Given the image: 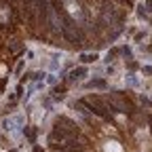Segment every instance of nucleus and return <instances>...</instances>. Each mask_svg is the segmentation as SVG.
Returning <instances> with one entry per match:
<instances>
[{"label": "nucleus", "mask_w": 152, "mask_h": 152, "mask_svg": "<svg viewBox=\"0 0 152 152\" xmlns=\"http://www.w3.org/2000/svg\"><path fill=\"white\" fill-rule=\"evenodd\" d=\"M104 150H106V152H123V146H121L118 142H108V144L104 146Z\"/></svg>", "instance_id": "1"}]
</instances>
